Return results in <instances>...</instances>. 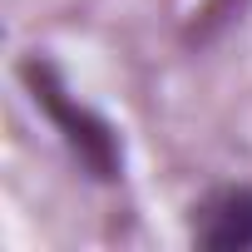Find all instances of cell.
Returning a JSON list of instances; mask_svg holds the SVG:
<instances>
[{
	"label": "cell",
	"mask_w": 252,
	"mask_h": 252,
	"mask_svg": "<svg viewBox=\"0 0 252 252\" xmlns=\"http://www.w3.org/2000/svg\"><path fill=\"white\" fill-rule=\"evenodd\" d=\"M193 242L213 252H247L252 247V188L247 183L213 188L193 208Z\"/></svg>",
	"instance_id": "7a4b0ae2"
},
{
	"label": "cell",
	"mask_w": 252,
	"mask_h": 252,
	"mask_svg": "<svg viewBox=\"0 0 252 252\" xmlns=\"http://www.w3.org/2000/svg\"><path fill=\"white\" fill-rule=\"evenodd\" d=\"M20 79L30 84V99L50 114V124L60 129V139L69 144V154L79 158V168L99 183H114L124 173V149H119V134H114V124L99 119L94 109H84L79 99H69L60 69L40 55H30L20 64Z\"/></svg>",
	"instance_id": "6da1fadb"
}]
</instances>
